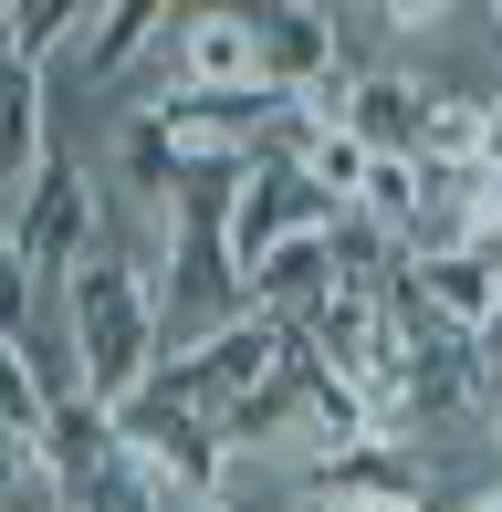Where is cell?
Here are the masks:
<instances>
[{
    "mask_svg": "<svg viewBox=\"0 0 502 512\" xmlns=\"http://www.w3.org/2000/svg\"><path fill=\"white\" fill-rule=\"evenodd\" d=\"M63 335H74L84 408L126 418L136 398H147V377H157V293H147V272H136L116 241L63 283Z\"/></svg>",
    "mask_w": 502,
    "mask_h": 512,
    "instance_id": "6da1fadb",
    "label": "cell"
},
{
    "mask_svg": "<svg viewBox=\"0 0 502 512\" xmlns=\"http://www.w3.org/2000/svg\"><path fill=\"white\" fill-rule=\"evenodd\" d=\"M283 356H293L283 324H272V314H241V324H220L210 345H189V356H157V377H147V398H136V408L199 418V429H210V418L241 408L262 377H283Z\"/></svg>",
    "mask_w": 502,
    "mask_h": 512,
    "instance_id": "7a4b0ae2",
    "label": "cell"
},
{
    "mask_svg": "<svg viewBox=\"0 0 502 512\" xmlns=\"http://www.w3.org/2000/svg\"><path fill=\"white\" fill-rule=\"evenodd\" d=\"M105 209H116V199H105V178L84 168V157L53 147V168H42L32 199L11 209V262L32 272L42 293H63V283H74V272L105 251Z\"/></svg>",
    "mask_w": 502,
    "mask_h": 512,
    "instance_id": "3957f363",
    "label": "cell"
},
{
    "mask_svg": "<svg viewBox=\"0 0 502 512\" xmlns=\"http://www.w3.org/2000/svg\"><path fill=\"white\" fill-rule=\"evenodd\" d=\"M126 450H136V481H147L157 512H220L231 502V450H220L199 418H157V408H126L116 418Z\"/></svg>",
    "mask_w": 502,
    "mask_h": 512,
    "instance_id": "277c9868",
    "label": "cell"
},
{
    "mask_svg": "<svg viewBox=\"0 0 502 512\" xmlns=\"http://www.w3.org/2000/svg\"><path fill=\"white\" fill-rule=\"evenodd\" d=\"M461 251H492L502 262V178H482V168H419V220H408L398 262H461Z\"/></svg>",
    "mask_w": 502,
    "mask_h": 512,
    "instance_id": "5b68a950",
    "label": "cell"
},
{
    "mask_svg": "<svg viewBox=\"0 0 502 512\" xmlns=\"http://www.w3.org/2000/svg\"><path fill=\"white\" fill-rule=\"evenodd\" d=\"M251 84H262L251 11H178L168 53H157V105L168 95H251Z\"/></svg>",
    "mask_w": 502,
    "mask_h": 512,
    "instance_id": "8992f818",
    "label": "cell"
},
{
    "mask_svg": "<svg viewBox=\"0 0 502 512\" xmlns=\"http://www.w3.org/2000/svg\"><path fill=\"white\" fill-rule=\"evenodd\" d=\"M335 220H346V209H335V199H314L293 157H251V178H241V209H231V262L251 272L262 251H283V241H314V230H335Z\"/></svg>",
    "mask_w": 502,
    "mask_h": 512,
    "instance_id": "52a82bcc",
    "label": "cell"
},
{
    "mask_svg": "<svg viewBox=\"0 0 502 512\" xmlns=\"http://www.w3.org/2000/svg\"><path fill=\"white\" fill-rule=\"evenodd\" d=\"M429 115H440V84H429V74H408V63H367L356 95H346V136L367 157H387V168H419Z\"/></svg>",
    "mask_w": 502,
    "mask_h": 512,
    "instance_id": "ba28073f",
    "label": "cell"
},
{
    "mask_svg": "<svg viewBox=\"0 0 502 512\" xmlns=\"http://www.w3.org/2000/svg\"><path fill=\"white\" fill-rule=\"evenodd\" d=\"M251 42H262V84L272 95L304 105L325 74H346V42H335V11H314V0H272V11H251Z\"/></svg>",
    "mask_w": 502,
    "mask_h": 512,
    "instance_id": "9c48e42d",
    "label": "cell"
},
{
    "mask_svg": "<svg viewBox=\"0 0 502 512\" xmlns=\"http://www.w3.org/2000/svg\"><path fill=\"white\" fill-rule=\"evenodd\" d=\"M53 168V115H42V74L0 53V220L32 199V178Z\"/></svg>",
    "mask_w": 502,
    "mask_h": 512,
    "instance_id": "30bf717a",
    "label": "cell"
},
{
    "mask_svg": "<svg viewBox=\"0 0 502 512\" xmlns=\"http://www.w3.org/2000/svg\"><path fill=\"white\" fill-rule=\"evenodd\" d=\"M168 32H178V11H157V0H105L95 32L74 42V63H84V84H126L136 63L168 53Z\"/></svg>",
    "mask_w": 502,
    "mask_h": 512,
    "instance_id": "8fae6325",
    "label": "cell"
},
{
    "mask_svg": "<svg viewBox=\"0 0 502 512\" xmlns=\"http://www.w3.org/2000/svg\"><path fill=\"white\" fill-rule=\"evenodd\" d=\"M241 283H251V314H272V324H304V314L335 293V251H325V230H314V241L262 251V262H251Z\"/></svg>",
    "mask_w": 502,
    "mask_h": 512,
    "instance_id": "7c38bea8",
    "label": "cell"
},
{
    "mask_svg": "<svg viewBox=\"0 0 502 512\" xmlns=\"http://www.w3.org/2000/svg\"><path fill=\"white\" fill-rule=\"evenodd\" d=\"M84 32H95V0H0V53L32 63V74L74 63Z\"/></svg>",
    "mask_w": 502,
    "mask_h": 512,
    "instance_id": "4fadbf2b",
    "label": "cell"
},
{
    "mask_svg": "<svg viewBox=\"0 0 502 512\" xmlns=\"http://www.w3.org/2000/svg\"><path fill=\"white\" fill-rule=\"evenodd\" d=\"M272 157H293V168H304V189H314V199H335V209H356V199H367V178H377V157L356 147L346 126H293Z\"/></svg>",
    "mask_w": 502,
    "mask_h": 512,
    "instance_id": "5bb4252c",
    "label": "cell"
},
{
    "mask_svg": "<svg viewBox=\"0 0 502 512\" xmlns=\"http://www.w3.org/2000/svg\"><path fill=\"white\" fill-rule=\"evenodd\" d=\"M53 398H42V366H32V335H0V429H42Z\"/></svg>",
    "mask_w": 502,
    "mask_h": 512,
    "instance_id": "9a60e30c",
    "label": "cell"
},
{
    "mask_svg": "<svg viewBox=\"0 0 502 512\" xmlns=\"http://www.w3.org/2000/svg\"><path fill=\"white\" fill-rule=\"evenodd\" d=\"M471 366H482V418L502 429V314H492V335L471 345Z\"/></svg>",
    "mask_w": 502,
    "mask_h": 512,
    "instance_id": "2e32d148",
    "label": "cell"
},
{
    "mask_svg": "<svg viewBox=\"0 0 502 512\" xmlns=\"http://www.w3.org/2000/svg\"><path fill=\"white\" fill-rule=\"evenodd\" d=\"M461 512H502V481H492V492H471V502H461Z\"/></svg>",
    "mask_w": 502,
    "mask_h": 512,
    "instance_id": "e0dca14e",
    "label": "cell"
},
{
    "mask_svg": "<svg viewBox=\"0 0 502 512\" xmlns=\"http://www.w3.org/2000/svg\"><path fill=\"white\" fill-rule=\"evenodd\" d=\"M0 262H11V220H0Z\"/></svg>",
    "mask_w": 502,
    "mask_h": 512,
    "instance_id": "ac0fdd59",
    "label": "cell"
},
{
    "mask_svg": "<svg viewBox=\"0 0 502 512\" xmlns=\"http://www.w3.org/2000/svg\"><path fill=\"white\" fill-rule=\"evenodd\" d=\"M220 512H231V502H220Z\"/></svg>",
    "mask_w": 502,
    "mask_h": 512,
    "instance_id": "d6986e66",
    "label": "cell"
}]
</instances>
